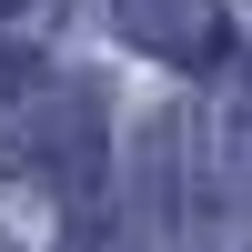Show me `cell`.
<instances>
[{
    "mask_svg": "<svg viewBox=\"0 0 252 252\" xmlns=\"http://www.w3.org/2000/svg\"><path fill=\"white\" fill-rule=\"evenodd\" d=\"M61 252H131V242H121V222L101 212V202H81V212H71V232H61Z\"/></svg>",
    "mask_w": 252,
    "mask_h": 252,
    "instance_id": "3",
    "label": "cell"
},
{
    "mask_svg": "<svg viewBox=\"0 0 252 252\" xmlns=\"http://www.w3.org/2000/svg\"><path fill=\"white\" fill-rule=\"evenodd\" d=\"M111 31L172 71H222L232 61V10L222 0H111Z\"/></svg>",
    "mask_w": 252,
    "mask_h": 252,
    "instance_id": "2",
    "label": "cell"
},
{
    "mask_svg": "<svg viewBox=\"0 0 252 252\" xmlns=\"http://www.w3.org/2000/svg\"><path fill=\"white\" fill-rule=\"evenodd\" d=\"M10 172H31V182H51L61 202H101V172H111V141H101V91L91 81H40V101H31V121H20V161Z\"/></svg>",
    "mask_w": 252,
    "mask_h": 252,
    "instance_id": "1",
    "label": "cell"
}]
</instances>
